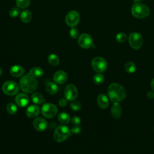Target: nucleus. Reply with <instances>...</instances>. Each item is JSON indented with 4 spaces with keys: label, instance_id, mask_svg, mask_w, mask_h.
<instances>
[{
    "label": "nucleus",
    "instance_id": "dca6fc26",
    "mask_svg": "<svg viewBox=\"0 0 154 154\" xmlns=\"http://www.w3.org/2000/svg\"><path fill=\"white\" fill-rule=\"evenodd\" d=\"M40 112V108L36 105H31L28 106L26 110V115L29 118L36 117Z\"/></svg>",
    "mask_w": 154,
    "mask_h": 154
},
{
    "label": "nucleus",
    "instance_id": "4468645a",
    "mask_svg": "<svg viewBox=\"0 0 154 154\" xmlns=\"http://www.w3.org/2000/svg\"><path fill=\"white\" fill-rule=\"evenodd\" d=\"M53 79L56 83L62 84L66 82L67 79V75L63 70H58L54 74Z\"/></svg>",
    "mask_w": 154,
    "mask_h": 154
},
{
    "label": "nucleus",
    "instance_id": "20e7f679",
    "mask_svg": "<svg viewBox=\"0 0 154 154\" xmlns=\"http://www.w3.org/2000/svg\"><path fill=\"white\" fill-rule=\"evenodd\" d=\"M71 131L65 125H61L58 126L54 134V139L58 143H61L66 140L70 135Z\"/></svg>",
    "mask_w": 154,
    "mask_h": 154
},
{
    "label": "nucleus",
    "instance_id": "c756f323",
    "mask_svg": "<svg viewBox=\"0 0 154 154\" xmlns=\"http://www.w3.org/2000/svg\"><path fill=\"white\" fill-rule=\"evenodd\" d=\"M70 107L74 111H78L81 108V104L79 101L75 100L70 103Z\"/></svg>",
    "mask_w": 154,
    "mask_h": 154
},
{
    "label": "nucleus",
    "instance_id": "f3484780",
    "mask_svg": "<svg viewBox=\"0 0 154 154\" xmlns=\"http://www.w3.org/2000/svg\"><path fill=\"white\" fill-rule=\"evenodd\" d=\"M122 112V109L119 103H114L111 109V116L114 119H118L121 116Z\"/></svg>",
    "mask_w": 154,
    "mask_h": 154
},
{
    "label": "nucleus",
    "instance_id": "f704fd0d",
    "mask_svg": "<svg viewBox=\"0 0 154 154\" xmlns=\"http://www.w3.org/2000/svg\"><path fill=\"white\" fill-rule=\"evenodd\" d=\"M67 103V100L66 98H61L58 101V104L61 106H64Z\"/></svg>",
    "mask_w": 154,
    "mask_h": 154
},
{
    "label": "nucleus",
    "instance_id": "1a4fd4ad",
    "mask_svg": "<svg viewBox=\"0 0 154 154\" xmlns=\"http://www.w3.org/2000/svg\"><path fill=\"white\" fill-rule=\"evenodd\" d=\"M80 20V16L79 13L76 10H72L69 11L65 19L66 24L70 27H75L76 26Z\"/></svg>",
    "mask_w": 154,
    "mask_h": 154
},
{
    "label": "nucleus",
    "instance_id": "e433bc0d",
    "mask_svg": "<svg viewBox=\"0 0 154 154\" xmlns=\"http://www.w3.org/2000/svg\"><path fill=\"white\" fill-rule=\"evenodd\" d=\"M150 87L152 90L154 91V78H153L150 82Z\"/></svg>",
    "mask_w": 154,
    "mask_h": 154
},
{
    "label": "nucleus",
    "instance_id": "58836bf2",
    "mask_svg": "<svg viewBox=\"0 0 154 154\" xmlns=\"http://www.w3.org/2000/svg\"><path fill=\"white\" fill-rule=\"evenodd\" d=\"M153 132H154V127H153Z\"/></svg>",
    "mask_w": 154,
    "mask_h": 154
},
{
    "label": "nucleus",
    "instance_id": "2eb2a0df",
    "mask_svg": "<svg viewBox=\"0 0 154 154\" xmlns=\"http://www.w3.org/2000/svg\"><path fill=\"white\" fill-rule=\"evenodd\" d=\"M97 102L99 106L102 109H106L109 106V99L106 95L101 93L98 95L97 98Z\"/></svg>",
    "mask_w": 154,
    "mask_h": 154
},
{
    "label": "nucleus",
    "instance_id": "6e6552de",
    "mask_svg": "<svg viewBox=\"0 0 154 154\" xmlns=\"http://www.w3.org/2000/svg\"><path fill=\"white\" fill-rule=\"evenodd\" d=\"M3 92L8 96H14L19 91L17 84L12 81H8L4 83L2 87Z\"/></svg>",
    "mask_w": 154,
    "mask_h": 154
},
{
    "label": "nucleus",
    "instance_id": "393cba45",
    "mask_svg": "<svg viewBox=\"0 0 154 154\" xmlns=\"http://www.w3.org/2000/svg\"><path fill=\"white\" fill-rule=\"evenodd\" d=\"M125 70L129 73H132L136 70V65L131 61L127 62L125 65Z\"/></svg>",
    "mask_w": 154,
    "mask_h": 154
},
{
    "label": "nucleus",
    "instance_id": "c85d7f7f",
    "mask_svg": "<svg viewBox=\"0 0 154 154\" xmlns=\"http://www.w3.org/2000/svg\"><path fill=\"white\" fill-rule=\"evenodd\" d=\"M116 40L119 43H123L127 39V35L124 32H119L116 36Z\"/></svg>",
    "mask_w": 154,
    "mask_h": 154
},
{
    "label": "nucleus",
    "instance_id": "39448f33",
    "mask_svg": "<svg viewBox=\"0 0 154 154\" xmlns=\"http://www.w3.org/2000/svg\"><path fill=\"white\" fill-rule=\"evenodd\" d=\"M91 64L93 69L98 73L105 72L107 68L106 61L100 57L94 58L91 61Z\"/></svg>",
    "mask_w": 154,
    "mask_h": 154
},
{
    "label": "nucleus",
    "instance_id": "5701e85b",
    "mask_svg": "<svg viewBox=\"0 0 154 154\" xmlns=\"http://www.w3.org/2000/svg\"><path fill=\"white\" fill-rule=\"evenodd\" d=\"M31 99L34 103L38 104V105L42 103L44 100L43 96H42V94H40L38 92H35L32 94Z\"/></svg>",
    "mask_w": 154,
    "mask_h": 154
},
{
    "label": "nucleus",
    "instance_id": "473e14b6",
    "mask_svg": "<svg viewBox=\"0 0 154 154\" xmlns=\"http://www.w3.org/2000/svg\"><path fill=\"white\" fill-rule=\"evenodd\" d=\"M72 123L75 126H79L81 123V119L78 116H74L72 119Z\"/></svg>",
    "mask_w": 154,
    "mask_h": 154
},
{
    "label": "nucleus",
    "instance_id": "412c9836",
    "mask_svg": "<svg viewBox=\"0 0 154 154\" xmlns=\"http://www.w3.org/2000/svg\"><path fill=\"white\" fill-rule=\"evenodd\" d=\"M58 121L63 125L67 124L70 120L69 114L66 112H61L58 116Z\"/></svg>",
    "mask_w": 154,
    "mask_h": 154
},
{
    "label": "nucleus",
    "instance_id": "9b49d317",
    "mask_svg": "<svg viewBox=\"0 0 154 154\" xmlns=\"http://www.w3.org/2000/svg\"><path fill=\"white\" fill-rule=\"evenodd\" d=\"M78 92L76 87L73 84L67 85L64 89V96L67 100H74L78 96Z\"/></svg>",
    "mask_w": 154,
    "mask_h": 154
},
{
    "label": "nucleus",
    "instance_id": "ddd939ff",
    "mask_svg": "<svg viewBox=\"0 0 154 154\" xmlns=\"http://www.w3.org/2000/svg\"><path fill=\"white\" fill-rule=\"evenodd\" d=\"M15 101L19 106L25 107L29 103V99L26 94L19 93L16 96Z\"/></svg>",
    "mask_w": 154,
    "mask_h": 154
},
{
    "label": "nucleus",
    "instance_id": "bb28decb",
    "mask_svg": "<svg viewBox=\"0 0 154 154\" xmlns=\"http://www.w3.org/2000/svg\"><path fill=\"white\" fill-rule=\"evenodd\" d=\"M16 5L20 8H26L30 4V0H16Z\"/></svg>",
    "mask_w": 154,
    "mask_h": 154
},
{
    "label": "nucleus",
    "instance_id": "f8f14e48",
    "mask_svg": "<svg viewBox=\"0 0 154 154\" xmlns=\"http://www.w3.org/2000/svg\"><path fill=\"white\" fill-rule=\"evenodd\" d=\"M33 126L37 131L42 132L47 128L48 123L45 119L42 117H37L33 122Z\"/></svg>",
    "mask_w": 154,
    "mask_h": 154
},
{
    "label": "nucleus",
    "instance_id": "f03ea898",
    "mask_svg": "<svg viewBox=\"0 0 154 154\" xmlns=\"http://www.w3.org/2000/svg\"><path fill=\"white\" fill-rule=\"evenodd\" d=\"M19 84L21 90L26 93L34 91L38 85V82L36 79L29 73L22 77Z\"/></svg>",
    "mask_w": 154,
    "mask_h": 154
},
{
    "label": "nucleus",
    "instance_id": "9d476101",
    "mask_svg": "<svg viewBox=\"0 0 154 154\" xmlns=\"http://www.w3.org/2000/svg\"><path fill=\"white\" fill-rule=\"evenodd\" d=\"M78 45L84 49H88L93 46L91 37L88 34L84 33L79 35L78 39Z\"/></svg>",
    "mask_w": 154,
    "mask_h": 154
},
{
    "label": "nucleus",
    "instance_id": "cd10ccee",
    "mask_svg": "<svg viewBox=\"0 0 154 154\" xmlns=\"http://www.w3.org/2000/svg\"><path fill=\"white\" fill-rule=\"evenodd\" d=\"M7 111L10 114H15L17 111V106L13 103H9L6 107Z\"/></svg>",
    "mask_w": 154,
    "mask_h": 154
},
{
    "label": "nucleus",
    "instance_id": "7ed1b4c3",
    "mask_svg": "<svg viewBox=\"0 0 154 154\" xmlns=\"http://www.w3.org/2000/svg\"><path fill=\"white\" fill-rule=\"evenodd\" d=\"M131 12L132 15L138 19L146 17L150 13V10L147 6L141 3H135L133 4Z\"/></svg>",
    "mask_w": 154,
    "mask_h": 154
},
{
    "label": "nucleus",
    "instance_id": "4c0bfd02",
    "mask_svg": "<svg viewBox=\"0 0 154 154\" xmlns=\"http://www.w3.org/2000/svg\"><path fill=\"white\" fill-rule=\"evenodd\" d=\"M2 70L0 68V76L2 75Z\"/></svg>",
    "mask_w": 154,
    "mask_h": 154
},
{
    "label": "nucleus",
    "instance_id": "c9c22d12",
    "mask_svg": "<svg viewBox=\"0 0 154 154\" xmlns=\"http://www.w3.org/2000/svg\"><path fill=\"white\" fill-rule=\"evenodd\" d=\"M147 97L149 99H153L154 98V92L153 91H148L147 93Z\"/></svg>",
    "mask_w": 154,
    "mask_h": 154
},
{
    "label": "nucleus",
    "instance_id": "4be33fe9",
    "mask_svg": "<svg viewBox=\"0 0 154 154\" xmlns=\"http://www.w3.org/2000/svg\"><path fill=\"white\" fill-rule=\"evenodd\" d=\"M58 86L55 83L49 82L46 85V91L49 94H54L58 91Z\"/></svg>",
    "mask_w": 154,
    "mask_h": 154
},
{
    "label": "nucleus",
    "instance_id": "423d86ee",
    "mask_svg": "<svg viewBox=\"0 0 154 154\" xmlns=\"http://www.w3.org/2000/svg\"><path fill=\"white\" fill-rule=\"evenodd\" d=\"M41 111L43 116L46 118H53L58 112V108L53 103H46L43 105Z\"/></svg>",
    "mask_w": 154,
    "mask_h": 154
},
{
    "label": "nucleus",
    "instance_id": "f257e3e1",
    "mask_svg": "<svg viewBox=\"0 0 154 154\" xmlns=\"http://www.w3.org/2000/svg\"><path fill=\"white\" fill-rule=\"evenodd\" d=\"M107 91L109 99L112 103H119L126 96L125 88L118 83H111L109 84Z\"/></svg>",
    "mask_w": 154,
    "mask_h": 154
},
{
    "label": "nucleus",
    "instance_id": "6ab92c4d",
    "mask_svg": "<svg viewBox=\"0 0 154 154\" xmlns=\"http://www.w3.org/2000/svg\"><path fill=\"white\" fill-rule=\"evenodd\" d=\"M20 18L22 22L28 23L32 19V14L29 10H24L21 12L20 14Z\"/></svg>",
    "mask_w": 154,
    "mask_h": 154
},
{
    "label": "nucleus",
    "instance_id": "0eeeda50",
    "mask_svg": "<svg viewBox=\"0 0 154 154\" xmlns=\"http://www.w3.org/2000/svg\"><path fill=\"white\" fill-rule=\"evenodd\" d=\"M128 41L129 45L132 47V48L134 49H140L143 44V37L142 35L137 32H134L130 34Z\"/></svg>",
    "mask_w": 154,
    "mask_h": 154
},
{
    "label": "nucleus",
    "instance_id": "2f4dec72",
    "mask_svg": "<svg viewBox=\"0 0 154 154\" xmlns=\"http://www.w3.org/2000/svg\"><path fill=\"white\" fill-rule=\"evenodd\" d=\"M69 33H70L71 37L73 38H78V37L79 36V34L78 29L75 27H72V28L70 29V30L69 31Z\"/></svg>",
    "mask_w": 154,
    "mask_h": 154
},
{
    "label": "nucleus",
    "instance_id": "b1692460",
    "mask_svg": "<svg viewBox=\"0 0 154 154\" xmlns=\"http://www.w3.org/2000/svg\"><path fill=\"white\" fill-rule=\"evenodd\" d=\"M48 62L50 64H51L52 66H57L59 64V63H60V59L58 57V56L55 54H50L49 56H48Z\"/></svg>",
    "mask_w": 154,
    "mask_h": 154
},
{
    "label": "nucleus",
    "instance_id": "a878e982",
    "mask_svg": "<svg viewBox=\"0 0 154 154\" xmlns=\"http://www.w3.org/2000/svg\"><path fill=\"white\" fill-rule=\"evenodd\" d=\"M93 82L95 84L100 85L104 81V76L102 74H101L100 73H98L93 76Z\"/></svg>",
    "mask_w": 154,
    "mask_h": 154
},
{
    "label": "nucleus",
    "instance_id": "a211bd4d",
    "mask_svg": "<svg viewBox=\"0 0 154 154\" xmlns=\"http://www.w3.org/2000/svg\"><path fill=\"white\" fill-rule=\"evenodd\" d=\"M10 74L14 77H20L24 73V69L19 65H14L10 68Z\"/></svg>",
    "mask_w": 154,
    "mask_h": 154
},
{
    "label": "nucleus",
    "instance_id": "72a5a7b5",
    "mask_svg": "<svg viewBox=\"0 0 154 154\" xmlns=\"http://www.w3.org/2000/svg\"><path fill=\"white\" fill-rule=\"evenodd\" d=\"M81 128H80V126H73L72 128V129H71V132H72V133H73V134H79L80 132H81Z\"/></svg>",
    "mask_w": 154,
    "mask_h": 154
},
{
    "label": "nucleus",
    "instance_id": "aec40b11",
    "mask_svg": "<svg viewBox=\"0 0 154 154\" xmlns=\"http://www.w3.org/2000/svg\"><path fill=\"white\" fill-rule=\"evenodd\" d=\"M29 74L34 78H40L44 74L43 70L40 67H34L29 70Z\"/></svg>",
    "mask_w": 154,
    "mask_h": 154
},
{
    "label": "nucleus",
    "instance_id": "7c9ffc66",
    "mask_svg": "<svg viewBox=\"0 0 154 154\" xmlns=\"http://www.w3.org/2000/svg\"><path fill=\"white\" fill-rule=\"evenodd\" d=\"M20 14V10L18 8H11L9 11V14L12 17H16Z\"/></svg>",
    "mask_w": 154,
    "mask_h": 154
}]
</instances>
